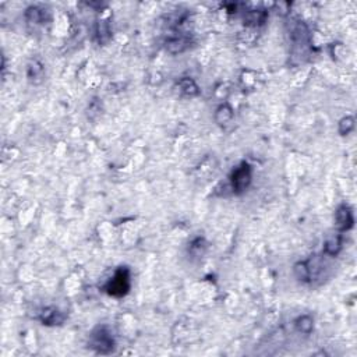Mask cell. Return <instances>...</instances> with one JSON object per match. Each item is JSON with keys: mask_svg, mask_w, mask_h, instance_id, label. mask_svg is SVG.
<instances>
[{"mask_svg": "<svg viewBox=\"0 0 357 357\" xmlns=\"http://www.w3.org/2000/svg\"><path fill=\"white\" fill-rule=\"evenodd\" d=\"M88 346L99 354H109L115 350L116 342H115V338H113L109 328L102 325L96 326L95 329L91 332Z\"/></svg>", "mask_w": 357, "mask_h": 357, "instance_id": "6da1fadb", "label": "cell"}, {"mask_svg": "<svg viewBox=\"0 0 357 357\" xmlns=\"http://www.w3.org/2000/svg\"><path fill=\"white\" fill-rule=\"evenodd\" d=\"M130 269L127 267H120L115 272L113 278L105 285V292L113 297H123L130 290Z\"/></svg>", "mask_w": 357, "mask_h": 357, "instance_id": "7a4b0ae2", "label": "cell"}, {"mask_svg": "<svg viewBox=\"0 0 357 357\" xmlns=\"http://www.w3.org/2000/svg\"><path fill=\"white\" fill-rule=\"evenodd\" d=\"M251 166L247 162L240 163L230 175V188L235 194L244 193L251 183Z\"/></svg>", "mask_w": 357, "mask_h": 357, "instance_id": "3957f363", "label": "cell"}, {"mask_svg": "<svg viewBox=\"0 0 357 357\" xmlns=\"http://www.w3.org/2000/svg\"><path fill=\"white\" fill-rule=\"evenodd\" d=\"M335 222L338 229L341 232H347V230L352 229L353 225H354V216H353L352 208L346 204H342L341 207L336 209Z\"/></svg>", "mask_w": 357, "mask_h": 357, "instance_id": "277c9868", "label": "cell"}, {"mask_svg": "<svg viewBox=\"0 0 357 357\" xmlns=\"http://www.w3.org/2000/svg\"><path fill=\"white\" fill-rule=\"evenodd\" d=\"M190 43H191L190 37H187L184 34H177V35H172L166 41V49H168V52L177 54L190 48Z\"/></svg>", "mask_w": 357, "mask_h": 357, "instance_id": "5b68a950", "label": "cell"}, {"mask_svg": "<svg viewBox=\"0 0 357 357\" xmlns=\"http://www.w3.org/2000/svg\"><path fill=\"white\" fill-rule=\"evenodd\" d=\"M66 320V317L62 311H59L54 307H46L42 310V313L39 314V321L42 322L43 325L53 326V325H62Z\"/></svg>", "mask_w": 357, "mask_h": 357, "instance_id": "8992f818", "label": "cell"}, {"mask_svg": "<svg viewBox=\"0 0 357 357\" xmlns=\"http://www.w3.org/2000/svg\"><path fill=\"white\" fill-rule=\"evenodd\" d=\"M177 87H179V91H180L181 94L184 96H188V98H194V96H197L200 94V87L190 77H183L177 83Z\"/></svg>", "mask_w": 357, "mask_h": 357, "instance_id": "52a82bcc", "label": "cell"}, {"mask_svg": "<svg viewBox=\"0 0 357 357\" xmlns=\"http://www.w3.org/2000/svg\"><path fill=\"white\" fill-rule=\"evenodd\" d=\"M95 38L99 45H106L111 38H112V30H111V25L107 20H101L98 21L95 27Z\"/></svg>", "mask_w": 357, "mask_h": 357, "instance_id": "ba28073f", "label": "cell"}, {"mask_svg": "<svg viewBox=\"0 0 357 357\" xmlns=\"http://www.w3.org/2000/svg\"><path fill=\"white\" fill-rule=\"evenodd\" d=\"M43 73H45V69H43V64L38 60H32L31 63L28 64L27 67V77L28 80L34 83V84H39L43 78Z\"/></svg>", "mask_w": 357, "mask_h": 357, "instance_id": "9c48e42d", "label": "cell"}, {"mask_svg": "<svg viewBox=\"0 0 357 357\" xmlns=\"http://www.w3.org/2000/svg\"><path fill=\"white\" fill-rule=\"evenodd\" d=\"M294 328H296L297 332L303 334V335H310L313 332V329H314V320H313V317L309 314L300 315L294 321Z\"/></svg>", "mask_w": 357, "mask_h": 357, "instance_id": "30bf717a", "label": "cell"}, {"mask_svg": "<svg viewBox=\"0 0 357 357\" xmlns=\"http://www.w3.org/2000/svg\"><path fill=\"white\" fill-rule=\"evenodd\" d=\"M233 116H235L233 109L229 105L225 103V105H221L216 109V112H215V122L218 123L219 126H226V124H229L233 120Z\"/></svg>", "mask_w": 357, "mask_h": 357, "instance_id": "8fae6325", "label": "cell"}, {"mask_svg": "<svg viewBox=\"0 0 357 357\" xmlns=\"http://www.w3.org/2000/svg\"><path fill=\"white\" fill-rule=\"evenodd\" d=\"M342 250V236H334L326 240L324 244V253L328 257H336Z\"/></svg>", "mask_w": 357, "mask_h": 357, "instance_id": "7c38bea8", "label": "cell"}, {"mask_svg": "<svg viewBox=\"0 0 357 357\" xmlns=\"http://www.w3.org/2000/svg\"><path fill=\"white\" fill-rule=\"evenodd\" d=\"M293 272H294V277L297 278L300 282L311 283L309 265H307V262L306 261H300L297 262V264H294Z\"/></svg>", "mask_w": 357, "mask_h": 357, "instance_id": "4fadbf2b", "label": "cell"}, {"mask_svg": "<svg viewBox=\"0 0 357 357\" xmlns=\"http://www.w3.org/2000/svg\"><path fill=\"white\" fill-rule=\"evenodd\" d=\"M25 18L28 22H32V24H41L45 18V14L42 9H39L38 6H31L25 10Z\"/></svg>", "mask_w": 357, "mask_h": 357, "instance_id": "5bb4252c", "label": "cell"}, {"mask_svg": "<svg viewBox=\"0 0 357 357\" xmlns=\"http://www.w3.org/2000/svg\"><path fill=\"white\" fill-rule=\"evenodd\" d=\"M267 18V13L262 10H251L247 13V16L244 17V21L250 25H260L264 24Z\"/></svg>", "mask_w": 357, "mask_h": 357, "instance_id": "9a60e30c", "label": "cell"}, {"mask_svg": "<svg viewBox=\"0 0 357 357\" xmlns=\"http://www.w3.org/2000/svg\"><path fill=\"white\" fill-rule=\"evenodd\" d=\"M205 250H207V243H205V240H204L203 237H197L196 240H193L191 244L188 247L190 254L194 257L204 256Z\"/></svg>", "mask_w": 357, "mask_h": 357, "instance_id": "2e32d148", "label": "cell"}, {"mask_svg": "<svg viewBox=\"0 0 357 357\" xmlns=\"http://www.w3.org/2000/svg\"><path fill=\"white\" fill-rule=\"evenodd\" d=\"M338 130H339L341 135H347L349 133H352L353 130H354V118L346 116V118L341 119Z\"/></svg>", "mask_w": 357, "mask_h": 357, "instance_id": "e0dca14e", "label": "cell"}, {"mask_svg": "<svg viewBox=\"0 0 357 357\" xmlns=\"http://www.w3.org/2000/svg\"><path fill=\"white\" fill-rule=\"evenodd\" d=\"M102 111L101 107V103L98 102V99H94V101L90 103V107H88V115H90L91 118H92V115L95 113V115H99V112Z\"/></svg>", "mask_w": 357, "mask_h": 357, "instance_id": "ac0fdd59", "label": "cell"}]
</instances>
